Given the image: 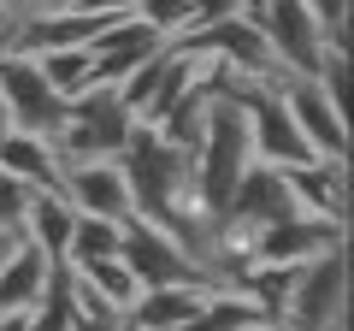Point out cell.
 Returning <instances> with one entry per match:
<instances>
[{"mask_svg": "<svg viewBox=\"0 0 354 331\" xmlns=\"http://www.w3.org/2000/svg\"><path fill=\"white\" fill-rule=\"evenodd\" d=\"M24 202H30V184H18V178H6V172H0V231H18Z\"/></svg>", "mask_w": 354, "mask_h": 331, "instance_id": "ffe728a7", "label": "cell"}, {"mask_svg": "<svg viewBox=\"0 0 354 331\" xmlns=\"http://www.w3.org/2000/svg\"><path fill=\"white\" fill-rule=\"evenodd\" d=\"M278 331H348V242H330L325 255L295 267Z\"/></svg>", "mask_w": 354, "mask_h": 331, "instance_id": "3957f363", "label": "cell"}, {"mask_svg": "<svg viewBox=\"0 0 354 331\" xmlns=\"http://www.w3.org/2000/svg\"><path fill=\"white\" fill-rule=\"evenodd\" d=\"M130 130H136V118L118 101V89L113 83H88L83 95L65 101V118L53 125L48 148L59 154V166H71V160H118L124 142H130Z\"/></svg>", "mask_w": 354, "mask_h": 331, "instance_id": "7a4b0ae2", "label": "cell"}, {"mask_svg": "<svg viewBox=\"0 0 354 331\" xmlns=\"http://www.w3.org/2000/svg\"><path fill=\"white\" fill-rule=\"evenodd\" d=\"M71 272V267H65ZM71 278H83L88 290L101 296L106 307H113V314H130V307H136V296H142V284H136V272L124 267V255H106V260H88V267H77Z\"/></svg>", "mask_w": 354, "mask_h": 331, "instance_id": "9a60e30c", "label": "cell"}, {"mask_svg": "<svg viewBox=\"0 0 354 331\" xmlns=\"http://www.w3.org/2000/svg\"><path fill=\"white\" fill-rule=\"evenodd\" d=\"M330 242H348V225H330V219H313V213H290L278 225L254 231L242 260H260V267H307L313 255H325Z\"/></svg>", "mask_w": 354, "mask_h": 331, "instance_id": "ba28073f", "label": "cell"}, {"mask_svg": "<svg viewBox=\"0 0 354 331\" xmlns=\"http://www.w3.org/2000/svg\"><path fill=\"white\" fill-rule=\"evenodd\" d=\"M136 18L148 30H160L165 42L189 36V0H136Z\"/></svg>", "mask_w": 354, "mask_h": 331, "instance_id": "ac0fdd59", "label": "cell"}, {"mask_svg": "<svg viewBox=\"0 0 354 331\" xmlns=\"http://www.w3.org/2000/svg\"><path fill=\"white\" fill-rule=\"evenodd\" d=\"M165 48L160 30H148L136 12L118 18V24H106L101 36L88 42V60H95V83H118V77H130L142 60H153V53Z\"/></svg>", "mask_w": 354, "mask_h": 331, "instance_id": "30bf717a", "label": "cell"}, {"mask_svg": "<svg viewBox=\"0 0 354 331\" xmlns=\"http://www.w3.org/2000/svg\"><path fill=\"white\" fill-rule=\"evenodd\" d=\"M77 12H101V18H130L136 12V0H71Z\"/></svg>", "mask_w": 354, "mask_h": 331, "instance_id": "44dd1931", "label": "cell"}, {"mask_svg": "<svg viewBox=\"0 0 354 331\" xmlns=\"http://www.w3.org/2000/svg\"><path fill=\"white\" fill-rule=\"evenodd\" d=\"M18 242H24V237H18V231H0V267H6V255H12Z\"/></svg>", "mask_w": 354, "mask_h": 331, "instance_id": "d4e9b609", "label": "cell"}, {"mask_svg": "<svg viewBox=\"0 0 354 331\" xmlns=\"http://www.w3.org/2000/svg\"><path fill=\"white\" fill-rule=\"evenodd\" d=\"M118 242H124V225L77 213L71 219V242H65V267L77 272V267H88V260H106V255H118Z\"/></svg>", "mask_w": 354, "mask_h": 331, "instance_id": "2e32d148", "label": "cell"}, {"mask_svg": "<svg viewBox=\"0 0 354 331\" xmlns=\"http://www.w3.org/2000/svg\"><path fill=\"white\" fill-rule=\"evenodd\" d=\"M6 6H12V12H18V24H24V18H41V12H59V6H71V0H6Z\"/></svg>", "mask_w": 354, "mask_h": 331, "instance_id": "7402d4cb", "label": "cell"}, {"mask_svg": "<svg viewBox=\"0 0 354 331\" xmlns=\"http://www.w3.org/2000/svg\"><path fill=\"white\" fill-rule=\"evenodd\" d=\"M59 195L71 202V213L113 219V225L130 219V184H124V166L118 160H71V166H59Z\"/></svg>", "mask_w": 354, "mask_h": 331, "instance_id": "9c48e42d", "label": "cell"}, {"mask_svg": "<svg viewBox=\"0 0 354 331\" xmlns=\"http://www.w3.org/2000/svg\"><path fill=\"white\" fill-rule=\"evenodd\" d=\"M254 24L266 30V48H272V60H278L283 77H313L319 60H325V48H330L325 24L313 18L307 0H260V18Z\"/></svg>", "mask_w": 354, "mask_h": 331, "instance_id": "5b68a950", "label": "cell"}, {"mask_svg": "<svg viewBox=\"0 0 354 331\" xmlns=\"http://www.w3.org/2000/svg\"><path fill=\"white\" fill-rule=\"evenodd\" d=\"M254 166V148H248V125H242V107L230 95L213 89V107H207V125H201V142H195V160H189V207L218 231L225 219V202L230 190L242 184V172Z\"/></svg>", "mask_w": 354, "mask_h": 331, "instance_id": "6da1fadb", "label": "cell"}, {"mask_svg": "<svg viewBox=\"0 0 354 331\" xmlns=\"http://www.w3.org/2000/svg\"><path fill=\"white\" fill-rule=\"evenodd\" d=\"M0 172L30 190H59V154L48 148V136L30 130H0Z\"/></svg>", "mask_w": 354, "mask_h": 331, "instance_id": "5bb4252c", "label": "cell"}, {"mask_svg": "<svg viewBox=\"0 0 354 331\" xmlns=\"http://www.w3.org/2000/svg\"><path fill=\"white\" fill-rule=\"evenodd\" d=\"M0 130H6V113H0Z\"/></svg>", "mask_w": 354, "mask_h": 331, "instance_id": "4316f807", "label": "cell"}, {"mask_svg": "<svg viewBox=\"0 0 354 331\" xmlns=\"http://www.w3.org/2000/svg\"><path fill=\"white\" fill-rule=\"evenodd\" d=\"M283 184H290L295 207L330 225H348V166L337 160H307V166H283Z\"/></svg>", "mask_w": 354, "mask_h": 331, "instance_id": "8fae6325", "label": "cell"}, {"mask_svg": "<svg viewBox=\"0 0 354 331\" xmlns=\"http://www.w3.org/2000/svg\"><path fill=\"white\" fill-rule=\"evenodd\" d=\"M0 331H30V314H0Z\"/></svg>", "mask_w": 354, "mask_h": 331, "instance_id": "cb8c5ba5", "label": "cell"}, {"mask_svg": "<svg viewBox=\"0 0 354 331\" xmlns=\"http://www.w3.org/2000/svg\"><path fill=\"white\" fill-rule=\"evenodd\" d=\"M71 202H65L59 190H30L24 202V219H18V237L36 242L41 255L53 260V267H65V242H71Z\"/></svg>", "mask_w": 354, "mask_h": 331, "instance_id": "7c38bea8", "label": "cell"}, {"mask_svg": "<svg viewBox=\"0 0 354 331\" xmlns=\"http://www.w3.org/2000/svg\"><path fill=\"white\" fill-rule=\"evenodd\" d=\"M118 255H124V267L136 272L142 290H160V284H201V290H218L213 272L195 267L165 231L142 225V219H124V242H118Z\"/></svg>", "mask_w": 354, "mask_h": 331, "instance_id": "8992f818", "label": "cell"}, {"mask_svg": "<svg viewBox=\"0 0 354 331\" xmlns=\"http://www.w3.org/2000/svg\"><path fill=\"white\" fill-rule=\"evenodd\" d=\"M0 113L6 130H30V136H53V125L65 118V101L48 89L36 53L0 48Z\"/></svg>", "mask_w": 354, "mask_h": 331, "instance_id": "277c9868", "label": "cell"}, {"mask_svg": "<svg viewBox=\"0 0 354 331\" xmlns=\"http://www.w3.org/2000/svg\"><path fill=\"white\" fill-rule=\"evenodd\" d=\"M278 95H283V107H290L301 142L313 148V160L348 166V113H337V107L325 101V89H319L313 77H278Z\"/></svg>", "mask_w": 354, "mask_h": 331, "instance_id": "52a82bcc", "label": "cell"}, {"mask_svg": "<svg viewBox=\"0 0 354 331\" xmlns=\"http://www.w3.org/2000/svg\"><path fill=\"white\" fill-rule=\"evenodd\" d=\"M248 331H278V325H272V319H260V325H248Z\"/></svg>", "mask_w": 354, "mask_h": 331, "instance_id": "484cf974", "label": "cell"}, {"mask_svg": "<svg viewBox=\"0 0 354 331\" xmlns=\"http://www.w3.org/2000/svg\"><path fill=\"white\" fill-rule=\"evenodd\" d=\"M48 278H53V260L36 242H18L6 255V267H0V314H30L41 302V290H48Z\"/></svg>", "mask_w": 354, "mask_h": 331, "instance_id": "4fadbf2b", "label": "cell"}, {"mask_svg": "<svg viewBox=\"0 0 354 331\" xmlns=\"http://www.w3.org/2000/svg\"><path fill=\"white\" fill-rule=\"evenodd\" d=\"M12 36H18V12L0 0V48H12Z\"/></svg>", "mask_w": 354, "mask_h": 331, "instance_id": "603a6c76", "label": "cell"}, {"mask_svg": "<svg viewBox=\"0 0 354 331\" xmlns=\"http://www.w3.org/2000/svg\"><path fill=\"white\" fill-rule=\"evenodd\" d=\"M41 77H48V89L59 95V101H71V95H83L88 83H95V60H88V48H48L36 53Z\"/></svg>", "mask_w": 354, "mask_h": 331, "instance_id": "e0dca14e", "label": "cell"}, {"mask_svg": "<svg viewBox=\"0 0 354 331\" xmlns=\"http://www.w3.org/2000/svg\"><path fill=\"white\" fill-rule=\"evenodd\" d=\"M313 6V18L325 24L330 48H348V18H354V0H307Z\"/></svg>", "mask_w": 354, "mask_h": 331, "instance_id": "d6986e66", "label": "cell"}]
</instances>
